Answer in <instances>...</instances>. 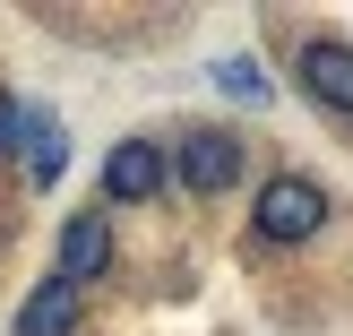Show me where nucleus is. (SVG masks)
I'll return each mask as SVG.
<instances>
[{
  "instance_id": "obj_9",
  "label": "nucleus",
  "mask_w": 353,
  "mask_h": 336,
  "mask_svg": "<svg viewBox=\"0 0 353 336\" xmlns=\"http://www.w3.org/2000/svg\"><path fill=\"white\" fill-rule=\"evenodd\" d=\"M216 78H224V86H233V95H250V103H259V95H268V69H250V61H224V69H216Z\"/></svg>"
},
{
  "instance_id": "obj_5",
  "label": "nucleus",
  "mask_w": 353,
  "mask_h": 336,
  "mask_svg": "<svg viewBox=\"0 0 353 336\" xmlns=\"http://www.w3.org/2000/svg\"><path fill=\"white\" fill-rule=\"evenodd\" d=\"M112 268V216H69L61 224V285H95V276Z\"/></svg>"
},
{
  "instance_id": "obj_1",
  "label": "nucleus",
  "mask_w": 353,
  "mask_h": 336,
  "mask_svg": "<svg viewBox=\"0 0 353 336\" xmlns=\"http://www.w3.org/2000/svg\"><path fill=\"white\" fill-rule=\"evenodd\" d=\"M319 224H327V190L310 181V172H276L250 199V241L259 250H293V241H310Z\"/></svg>"
},
{
  "instance_id": "obj_4",
  "label": "nucleus",
  "mask_w": 353,
  "mask_h": 336,
  "mask_svg": "<svg viewBox=\"0 0 353 336\" xmlns=\"http://www.w3.org/2000/svg\"><path fill=\"white\" fill-rule=\"evenodd\" d=\"M293 69H302L310 103H327V112L353 121V43H345V34H310V43L293 52Z\"/></svg>"
},
{
  "instance_id": "obj_3",
  "label": "nucleus",
  "mask_w": 353,
  "mask_h": 336,
  "mask_svg": "<svg viewBox=\"0 0 353 336\" xmlns=\"http://www.w3.org/2000/svg\"><path fill=\"white\" fill-rule=\"evenodd\" d=\"M164 181H172V164H164V147H155V138H121V147L103 155V199H112V207L164 199Z\"/></svg>"
},
{
  "instance_id": "obj_8",
  "label": "nucleus",
  "mask_w": 353,
  "mask_h": 336,
  "mask_svg": "<svg viewBox=\"0 0 353 336\" xmlns=\"http://www.w3.org/2000/svg\"><path fill=\"white\" fill-rule=\"evenodd\" d=\"M17 147H26V103L0 95V155H17Z\"/></svg>"
},
{
  "instance_id": "obj_6",
  "label": "nucleus",
  "mask_w": 353,
  "mask_h": 336,
  "mask_svg": "<svg viewBox=\"0 0 353 336\" xmlns=\"http://www.w3.org/2000/svg\"><path fill=\"white\" fill-rule=\"evenodd\" d=\"M69 328H78V285L43 276V285L26 293V310H17V336H69Z\"/></svg>"
},
{
  "instance_id": "obj_2",
  "label": "nucleus",
  "mask_w": 353,
  "mask_h": 336,
  "mask_svg": "<svg viewBox=\"0 0 353 336\" xmlns=\"http://www.w3.org/2000/svg\"><path fill=\"white\" fill-rule=\"evenodd\" d=\"M164 164L190 199H224V190H241V138L233 130H190L181 155H164Z\"/></svg>"
},
{
  "instance_id": "obj_7",
  "label": "nucleus",
  "mask_w": 353,
  "mask_h": 336,
  "mask_svg": "<svg viewBox=\"0 0 353 336\" xmlns=\"http://www.w3.org/2000/svg\"><path fill=\"white\" fill-rule=\"evenodd\" d=\"M61 164H69V130L43 121V112H26V172H34V190H61Z\"/></svg>"
}]
</instances>
